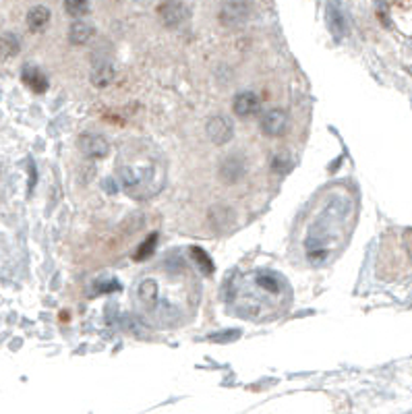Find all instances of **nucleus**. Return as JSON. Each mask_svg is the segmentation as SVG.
I'll use <instances>...</instances> for the list:
<instances>
[{
	"mask_svg": "<svg viewBox=\"0 0 412 414\" xmlns=\"http://www.w3.org/2000/svg\"><path fill=\"white\" fill-rule=\"evenodd\" d=\"M348 213V201L342 197L330 199V203L323 207L315 224L309 228L307 241H305V253L311 263H321L325 261L330 253V242H332V232L340 230V226L346 220Z\"/></svg>",
	"mask_w": 412,
	"mask_h": 414,
	"instance_id": "obj_1",
	"label": "nucleus"
},
{
	"mask_svg": "<svg viewBox=\"0 0 412 414\" xmlns=\"http://www.w3.org/2000/svg\"><path fill=\"white\" fill-rule=\"evenodd\" d=\"M120 182L123 189L135 197V199H147L156 195L164 184V170L162 166H123L120 170Z\"/></svg>",
	"mask_w": 412,
	"mask_h": 414,
	"instance_id": "obj_2",
	"label": "nucleus"
},
{
	"mask_svg": "<svg viewBox=\"0 0 412 414\" xmlns=\"http://www.w3.org/2000/svg\"><path fill=\"white\" fill-rule=\"evenodd\" d=\"M206 133L209 141L213 145H226L228 141H232L235 137V125L228 116L224 114H216L207 120Z\"/></svg>",
	"mask_w": 412,
	"mask_h": 414,
	"instance_id": "obj_3",
	"label": "nucleus"
},
{
	"mask_svg": "<svg viewBox=\"0 0 412 414\" xmlns=\"http://www.w3.org/2000/svg\"><path fill=\"white\" fill-rule=\"evenodd\" d=\"M251 13H253V6L249 2L230 0V2H224L220 8V21L226 27H237V25H242L244 21H249Z\"/></svg>",
	"mask_w": 412,
	"mask_h": 414,
	"instance_id": "obj_4",
	"label": "nucleus"
},
{
	"mask_svg": "<svg viewBox=\"0 0 412 414\" xmlns=\"http://www.w3.org/2000/svg\"><path fill=\"white\" fill-rule=\"evenodd\" d=\"M158 13H160L162 23H164L166 27H170V30L180 27V25L187 23L189 17H191V8H189L185 2H164V4H160Z\"/></svg>",
	"mask_w": 412,
	"mask_h": 414,
	"instance_id": "obj_5",
	"label": "nucleus"
},
{
	"mask_svg": "<svg viewBox=\"0 0 412 414\" xmlns=\"http://www.w3.org/2000/svg\"><path fill=\"white\" fill-rule=\"evenodd\" d=\"M79 149H81V153L85 158L98 160V158H106L108 156L110 143H108V139L98 135V133H83L79 137Z\"/></svg>",
	"mask_w": 412,
	"mask_h": 414,
	"instance_id": "obj_6",
	"label": "nucleus"
},
{
	"mask_svg": "<svg viewBox=\"0 0 412 414\" xmlns=\"http://www.w3.org/2000/svg\"><path fill=\"white\" fill-rule=\"evenodd\" d=\"M288 129V114L280 108H274L261 116V131L268 137H280Z\"/></svg>",
	"mask_w": 412,
	"mask_h": 414,
	"instance_id": "obj_7",
	"label": "nucleus"
},
{
	"mask_svg": "<svg viewBox=\"0 0 412 414\" xmlns=\"http://www.w3.org/2000/svg\"><path fill=\"white\" fill-rule=\"evenodd\" d=\"M259 108H261V100H259L257 94H253V92H241V94L235 98V102H232L235 114L241 116V118H249V116L257 114Z\"/></svg>",
	"mask_w": 412,
	"mask_h": 414,
	"instance_id": "obj_8",
	"label": "nucleus"
},
{
	"mask_svg": "<svg viewBox=\"0 0 412 414\" xmlns=\"http://www.w3.org/2000/svg\"><path fill=\"white\" fill-rule=\"evenodd\" d=\"M244 172H246V164H244V160L239 158V156L226 158V160L222 162V166H220V176H222L228 184L239 182L242 176H244Z\"/></svg>",
	"mask_w": 412,
	"mask_h": 414,
	"instance_id": "obj_9",
	"label": "nucleus"
},
{
	"mask_svg": "<svg viewBox=\"0 0 412 414\" xmlns=\"http://www.w3.org/2000/svg\"><path fill=\"white\" fill-rule=\"evenodd\" d=\"M255 286L257 288H261L266 294H270V296H277V294H282V290H284V280L274 274V272H257L255 274Z\"/></svg>",
	"mask_w": 412,
	"mask_h": 414,
	"instance_id": "obj_10",
	"label": "nucleus"
},
{
	"mask_svg": "<svg viewBox=\"0 0 412 414\" xmlns=\"http://www.w3.org/2000/svg\"><path fill=\"white\" fill-rule=\"evenodd\" d=\"M21 79L23 83L35 92V94H44L48 89V77L37 69V67H32V65H25L23 67V73H21Z\"/></svg>",
	"mask_w": 412,
	"mask_h": 414,
	"instance_id": "obj_11",
	"label": "nucleus"
},
{
	"mask_svg": "<svg viewBox=\"0 0 412 414\" xmlns=\"http://www.w3.org/2000/svg\"><path fill=\"white\" fill-rule=\"evenodd\" d=\"M50 11L46 8V6H42V4H37L34 8H30V13H27V27H30V32H34V34H39V32H44L46 27H48V23H50Z\"/></svg>",
	"mask_w": 412,
	"mask_h": 414,
	"instance_id": "obj_12",
	"label": "nucleus"
},
{
	"mask_svg": "<svg viewBox=\"0 0 412 414\" xmlns=\"http://www.w3.org/2000/svg\"><path fill=\"white\" fill-rule=\"evenodd\" d=\"M325 11H327V27H330V32H332V35H336L340 39L348 32L346 17L342 15L340 6H336V4H327Z\"/></svg>",
	"mask_w": 412,
	"mask_h": 414,
	"instance_id": "obj_13",
	"label": "nucleus"
},
{
	"mask_svg": "<svg viewBox=\"0 0 412 414\" xmlns=\"http://www.w3.org/2000/svg\"><path fill=\"white\" fill-rule=\"evenodd\" d=\"M96 34V30H94V25L89 23V21H75L73 25H70L69 30V42L70 44H75V46H83V44H87L92 37Z\"/></svg>",
	"mask_w": 412,
	"mask_h": 414,
	"instance_id": "obj_14",
	"label": "nucleus"
},
{
	"mask_svg": "<svg viewBox=\"0 0 412 414\" xmlns=\"http://www.w3.org/2000/svg\"><path fill=\"white\" fill-rule=\"evenodd\" d=\"M114 79H116V70L110 63H100V65H96V69L92 70V83L98 89L108 87L110 83H114Z\"/></svg>",
	"mask_w": 412,
	"mask_h": 414,
	"instance_id": "obj_15",
	"label": "nucleus"
},
{
	"mask_svg": "<svg viewBox=\"0 0 412 414\" xmlns=\"http://www.w3.org/2000/svg\"><path fill=\"white\" fill-rule=\"evenodd\" d=\"M137 294H139V299H141V303H145V305H154V303H156V299H158V282H156V280H151V277L143 280V282L139 284Z\"/></svg>",
	"mask_w": 412,
	"mask_h": 414,
	"instance_id": "obj_16",
	"label": "nucleus"
},
{
	"mask_svg": "<svg viewBox=\"0 0 412 414\" xmlns=\"http://www.w3.org/2000/svg\"><path fill=\"white\" fill-rule=\"evenodd\" d=\"M19 54V39L13 34L0 35V61L13 58Z\"/></svg>",
	"mask_w": 412,
	"mask_h": 414,
	"instance_id": "obj_17",
	"label": "nucleus"
},
{
	"mask_svg": "<svg viewBox=\"0 0 412 414\" xmlns=\"http://www.w3.org/2000/svg\"><path fill=\"white\" fill-rule=\"evenodd\" d=\"M230 213H232V211L226 209V207H213V209L209 211V224H211V228H216V230L228 228L232 220H224V215H230Z\"/></svg>",
	"mask_w": 412,
	"mask_h": 414,
	"instance_id": "obj_18",
	"label": "nucleus"
},
{
	"mask_svg": "<svg viewBox=\"0 0 412 414\" xmlns=\"http://www.w3.org/2000/svg\"><path fill=\"white\" fill-rule=\"evenodd\" d=\"M191 257L199 263V270L204 272V274H213V261L209 259V255H207L204 249H199V246H191Z\"/></svg>",
	"mask_w": 412,
	"mask_h": 414,
	"instance_id": "obj_19",
	"label": "nucleus"
},
{
	"mask_svg": "<svg viewBox=\"0 0 412 414\" xmlns=\"http://www.w3.org/2000/svg\"><path fill=\"white\" fill-rule=\"evenodd\" d=\"M65 11L69 13L70 17H85L89 13V2L85 0H70V2H65Z\"/></svg>",
	"mask_w": 412,
	"mask_h": 414,
	"instance_id": "obj_20",
	"label": "nucleus"
},
{
	"mask_svg": "<svg viewBox=\"0 0 412 414\" xmlns=\"http://www.w3.org/2000/svg\"><path fill=\"white\" fill-rule=\"evenodd\" d=\"M156 242H158V234L154 232L151 237H147L145 242L139 246V251L135 253V261H143V259H147L151 253H154V249H156Z\"/></svg>",
	"mask_w": 412,
	"mask_h": 414,
	"instance_id": "obj_21",
	"label": "nucleus"
},
{
	"mask_svg": "<svg viewBox=\"0 0 412 414\" xmlns=\"http://www.w3.org/2000/svg\"><path fill=\"white\" fill-rule=\"evenodd\" d=\"M235 338H239V330L230 332L228 336H211L209 340H213V342H226V340H235Z\"/></svg>",
	"mask_w": 412,
	"mask_h": 414,
	"instance_id": "obj_22",
	"label": "nucleus"
},
{
	"mask_svg": "<svg viewBox=\"0 0 412 414\" xmlns=\"http://www.w3.org/2000/svg\"><path fill=\"white\" fill-rule=\"evenodd\" d=\"M98 290H100V292H114V290H120V284L114 280L112 284H100Z\"/></svg>",
	"mask_w": 412,
	"mask_h": 414,
	"instance_id": "obj_23",
	"label": "nucleus"
}]
</instances>
